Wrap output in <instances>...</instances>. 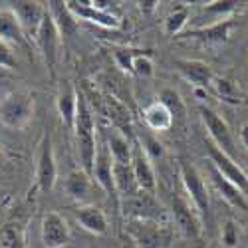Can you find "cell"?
Returning a JSON list of instances; mask_svg holds the SVG:
<instances>
[{
	"label": "cell",
	"mask_w": 248,
	"mask_h": 248,
	"mask_svg": "<svg viewBox=\"0 0 248 248\" xmlns=\"http://www.w3.org/2000/svg\"><path fill=\"white\" fill-rule=\"evenodd\" d=\"M74 137H76V149H78V159L81 163L79 169L92 175L93 159L97 151V139H95V121L88 99L78 93V111H76V121H74Z\"/></svg>",
	"instance_id": "6da1fadb"
},
{
	"label": "cell",
	"mask_w": 248,
	"mask_h": 248,
	"mask_svg": "<svg viewBox=\"0 0 248 248\" xmlns=\"http://www.w3.org/2000/svg\"><path fill=\"white\" fill-rule=\"evenodd\" d=\"M36 99L26 90L8 92L0 99V123L8 129L20 131L24 129L34 117Z\"/></svg>",
	"instance_id": "7a4b0ae2"
},
{
	"label": "cell",
	"mask_w": 248,
	"mask_h": 248,
	"mask_svg": "<svg viewBox=\"0 0 248 248\" xmlns=\"http://www.w3.org/2000/svg\"><path fill=\"white\" fill-rule=\"evenodd\" d=\"M179 177L183 183V189L187 193V199L195 206L199 217H209L211 215V195L206 189V183L201 175V171L189 161H179Z\"/></svg>",
	"instance_id": "3957f363"
},
{
	"label": "cell",
	"mask_w": 248,
	"mask_h": 248,
	"mask_svg": "<svg viewBox=\"0 0 248 248\" xmlns=\"http://www.w3.org/2000/svg\"><path fill=\"white\" fill-rule=\"evenodd\" d=\"M119 209L129 220H149V222H159V224L169 220V213L161 206L157 197L145 191H139L129 199H121Z\"/></svg>",
	"instance_id": "277c9868"
},
{
	"label": "cell",
	"mask_w": 248,
	"mask_h": 248,
	"mask_svg": "<svg viewBox=\"0 0 248 248\" xmlns=\"http://www.w3.org/2000/svg\"><path fill=\"white\" fill-rule=\"evenodd\" d=\"M199 115L202 119V125L209 133V141L213 145H217L222 153H226L229 157L234 159V153H236V143H234V135L226 123L213 108L209 106H201L199 108Z\"/></svg>",
	"instance_id": "5b68a950"
},
{
	"label": "cell",
	"mask_w": 248,
	"mask_h": 248,
	"mask_svg": "<svg viewBox=\"0 0 248 248\" xmlns=\"http://www.w3.org/2000/svg\"><path fill=\"white\" fill-rule=\"evenodd\" d=\"M34 42H36L40 54H42V58H44L46 68L54 76L56 66L60 62V50H62V42H64V40H62V36H60L56 24H54V20L50 18L48 10H46V16L42 20V24H40L36 36H34Z\"/></svg>",
	"instance_id": "8992f818"
},
{
	"label": "cell",
	"mask_w": 248,
	"mask_h": 248,
	"mask_svg": "<svg viewBox=\"0 0 248 248\" xmlns=\"http://www.w3.org/2000/svg\"><path fill=\"white\" fill-rule=\"evenodd\" d=\"M56 181H58V165L52 145V135L50 131H44L36 157V185L42 193H50L56 187Z\"/></svg>",
	"instance_id": "52a82bcc"
},
{
	"label": "cell",
	"mask_w": 248,
	"mask_h": 248,
	"mask_svg": "<svg viewBox=\"0 0 248 248\" xmlns=\"http://www.w3.org/2000/svg\"><path fill=\"white\" fill-rule=\"evenodd\" d=\"M66 6L76 20H86L106 30H117L121 26V18L113 10H99L92 4V0H66Z\"/></svg>",
	"instance_id": "ba28073f"
},
{
	"label": "cell",
	"mask_w": 248,
	"mask_h": 248,
	"mask_svg": "<svg viewBox=\"0 0 248 248\" xmlns=\"http://www.w3.org/2000/svg\"><path fill=\"white\" fill-rule=\"evenodd\" d=\"M209 145V157H211V167L215 171H218L226 181L232 183L234 187H238L244 195H248V175L244 171L242 165L236 163V159L229 157L226 153H222L217 145H213V143L209 141L206 143Z\"/></svg>",
	"instance_id": "9c48e42d"
},
{
	"label": "cell",
	"mask_w": 248,
	"mask_h": 248,
	"mask_svg": "<svg viewBox=\"0 0 248 248\" xmlns=\"http://www.w3.org/2000/svg\"><path fill=\"white\" fill-rule=\"evenodd\" d=\"M171 218L177 224V229L187 238H201L202 234V218L195 211L189 199L185 197H173L171 202Z\"/></svg>",
	"instance_id": "30bf717a"
},
{
	"label": "cell",
	"mask_w": 248,
	"mask_h": 248,
	"mask_svg": "<svg viewBox=\"0 0 248 248\" xmlns=\"http://www.w3.org/2000/svg\"><path fill=\"white\" fill-rule=\"evenodd\" d=\"M40 238L46 248H64L72 240V231L68 226V220L60 213L52 211L46 213L40 224Z\"/></svg>",
	"instance_id": "8fae6325"
},
{
	"label": "cell",
	"mask_w": 248,
	"mask_h": 248,
	"mask_svg": "<svg viewBox=\"0 0 248 248\" xmlns=\"http://www.w3.org/2000/svg\"><path fill=\"white\" fill-rule=\"evenodd\" d=\"M175 68L177 72L195 86V90H209L213 79H215V72L213 68L201 60H189V58H179L175 60Z\"/></svg>",
	"instance_id": "7c38bea8"
},
{
	"label": "cell",
	"mask_w": 248,
	"mask_h": 248,
	"mask_svg": "<svg viewBox=\"0 0 248 248\" xmlns=\"http://www.w3.org/2000/svg\"><path fill=\"white\" fill-rule=\"evenodd\" d=\"M131 171L135 175L139 191H145L155 195L157 193V175L153 169V161L145 155L139 143H133V155H131Z\"/></svg>",
	"instance_id": "4fadbf2b"
},
{
	"label": "cell",
	"mask_w": 248,
	"mask_h": 248,
	"mask_svg": "<svg viewBox=\"0 0 248 248\" xmlns=\"http://www.w3.org/2000/svg\"><path fill=\"white\" fill-rule=\"evenodd\" d=\"M10 8L14 10L16 18L20 26H22L26 38H32L36 36L40 24L46 16V6L42 2H30V0H20V2H10Z\"/></svg>",
	"instance_id": "5bb4252c"
},
{
	"label": "cell",
	"mask_w": 248,
	"mask_h": 248,
	"mask_svg": "<svg viewBox=\"0 0 248 248\" xmlns=\"http://www.w3.org/2000/svg\"><path fill=\"white\" fill-rule=\"evenodd\" d=\"M163 229L159 222L149 220H129L127 222V238L139 248H161Z\"/></svg>",
	"instance_id": "9a60e30c"
},
{
	"label": "cell",
	"mask_w": 248,
	"mask_h": 248,
	"mask_svg": "<svg viewBox=\"0 0 248 248\" xmlns=\"http://www.w3.org/2000/svg\"><path fill=\"white\" fill-rule=\"evenodd\" d=\"M92 179H95V183L99 185V189L103 193H108L109 197L117 199L115 185H113V159H111V155H109L106 145H97L93 167H92Z\"/></svg>",
	"instance_id": "2e32d148"
},
{
	"label": "cell",
	"mask_w": 248,
	"mask_h": 248,
	"mask_svg": "<svg viewBox=\"0 0 248 248\" xmlns=\"http://www.w3.org/2000/svg\"><path fill=\"white\" fill-rule=\"evenodd\" d=\"M74 217H76V220H78V224L81 226V229L95 234V236H103L109 231L108 215L103 213V209H99V206H95V204H90V202L79 204L74 211Z\"/></svg>",
	"instance_id": "e0dca14e"
},
{
	"label": "cell",
	"mask_w": 248,
	"mask_h": 248,
	"mask_svg": "<svg viewBox=\"0 0 248 248\" xmlns=\"http://www.w3.org/2000/svg\"><path fill=\"white\" fill-rule=\"evenodd\" d=\"M232 30V20L224 18L218 20V22H211L209 26H201V28H191L187 32H183V38H189V40H199L202 44H222L229 40Z\"/></svg>",
	"instance_id": "ac0fdd59"
},
{
	"label": "cell",
	"mask_w": 248,
	"mask_h": 248,
	"mask_svg": "<svg viewBox=\"0 0 248 248\" xmlns=\"http://www.w3.org/2000/svg\"><path fill=\"white\" fill-rule=\"evenodd\" d=\"M0 40L8 46H26L28 38L10 6L0 8Z\"/></svg>",
	"instance_id": "d6986e66"
},
{
	"label": "cell",
	"mask_w": 248,
	"mask_h": 248,
	"mask_svg": "<svg viewBox=\"0 0 248 248\" xmlns=\"http://www.w3.org/2000/svg\"><path fill=\"white\" fill-rule=\"evenodd\" d=\"M64 191L70 199L78 201V202H84L92 197L93 191V179L90 173H86L84 169H74L66 175L64 181Z\"/></svg>",
	"instance_id": "ffe728a7"
},
{
	"label": "cell",
	"mask_w": 248,
	"mask_h": 248,
	"mask_svg": "<svg viewBox=\"0 0 248 248\" xmlns=\"http://www.w3.org/2000/svg\"><path fill=\"white\" fill-rule=\"evenodd\" d=\"M106 147L113 159L115 165H131V155H133V143L125 133H121L113 127L108 129L106 135Z\"/></svg>",
	"instance_id": "44dd1931"
},
{
	"label": "cell",
	"mask_w": 248,
	"mask_h": 248,
	"mask_svg": "<svg viewBox=\"0 0 248 248\" xmlns=\"http://www.w3.org/2000/svg\"><path fill=\"white\" fill-rule=\"evenodd\" d=\"M143 121H145V125L155 133L169 131L175 125V119H173L171 111L165 108L159 99L151 101L149 106L143 108Z\"/></svg>",
	"instance_id": "7402d4cb"
},
{
	"label": "cell",
	"mask_w": 248,
	"mask_h": 248,
	"mask_svg": "<svg viewBox=\"0 0 248 248\" xmlns=\"http://www.w3.org/2000/svg\"><path fill=\"white\" fill-rule=\"evenodd\" d=\"M211 179H213L215 189L218 191V195H220L226 202H229L231 206H234V209H238V211L248 213V199H246V195H244L238 187H234L232 183H229L218 171H215L213 167H211Z\"/></svg>",
	"instance_id": "603a6c76"
},
{
	"label": "cell",
	"mask_w": 248,
	"mask_h": 248,
	"mask_svg": "<svg viewBox=\"0 0 248 248\" xmlns=\"http://www.w3.org/2000/svg\"><path fill=\"white\" fill-rule=\"evenodd\" d=\"M46 10H48L50 18L54 20V24H56L62 40L68 38V36H74L78 32V20L68 10L66 2H58V0H52V2H48Z\"/></svg>",
	"instance_id": "cb8c5ba5"
},
{
	"label": "cell",
	"mask_w": 248,
	"mask_h": 248,
	"mask_svg": "<svg viewBox=\"0 0 248 248\" xmlns=\"http://www.w3.org/2000/svg\"><path fill=\"white\" fill-rule=\"evenodd\" d=\"M56 109L58 115L62 119L66 127L74 129V121H76V111H78V92L74 90V86H64L58 93L56 99Z\"/></svg>",
	"instance_id": "d4e9b609"
},
{
	"label": "cell",
	"mask_w": 248,
	"mask_h": 248,
	"mask_svg": "<svg viewBox=\"0 0 248 248\" xmlns=\"http://www.w3.org/2000/svg\"><path fill=\"white\" fill-rule=\"evenodd\" d=\"M113 185H115V193L117 199H129L135 193H139L135 175L131 171V165H115L113 163Z\"/></svg>",
	"instance_id": "484cf974"
},
{
	"label": "cell",
	"mask_w": 248,
	"mask_h": 248,
	"mask_svg": "<svg viewBox=\"0 0 248 248\" xmlns=\"http://www.w3.org/2000/svg\"><path fill=\"white\" fill-rule=\"evenodd\" d=\"M211 90L224 103H231V106H238V103H242V93H240L238 86L234 84L232 79L224 78V76H215L213 84H211Z\"/></svg>",
	"instance_id": "4316f807"
},
{
	"label": "cell",
	"mask_w": 248,
	"mask_h": 248,
	"mask_svg": "<svg viewBox=\"0 0 248 248\" xmlns=\"http://www.w3.org/2000/svg\"><path fill=\"white\" fill-rule=\"evenodd\" d=\"M189 16H191V10L189 6H179L175 8L167 18L163 20V30L167 36H181L185 32L189 24Z\"/></svg>",
	"instance_id": "83f0119b"
},
{
	"label": "cell",
	"mask_w": 248,
	"mask_h": 248,
	"mask_svg": "<svg viewBox=\"0 0 248 248\" xmlns=\"http://www.w3.org/2000/svg\"><path fill=\"white\" fill-rule=\"evenodd\" d=\"M0 248H26L22 226H18V224L0 226Z\"/></svg>",
	"instance_id": "f1b7e54d"
},
{
	"label": "cell",
	"mask_w": 248,
	"mask_h": 248,
	"mask_svg": "<svg viewBox=\"0 0 248 248\" xmlns=\"http://www.w3.org/2000/svg\"><path fill=\"white\" fill-rule=\"evenodd\" d=\"M159 101L171 111L173 119H177V117L183 119V117H185V103H183L181 95H179L173 88H163L161 93H159Z\"/></svg>",
	"instance_id": "f546056e"
},
{
	"label": "cell",
	"mask_w": 248,
	"mask_h": 248,
	"mask_svg": "<svg viewBox=\"0 0 248 248\" xmlns=\"http://www.w3.org/2000/svg\"><path fill=\"white\" fill-rule=\"evenodd\" d=\"M137 143L141 145V149L145 151V155H147L151 161L165 157V145H163V143H161L155 135H151V133H141L139 139H137Z\"/></svg>",
	"instance_id": "4dcf8cb0"
},
{
	"label": "cell",
	"mask_w": 248,
	"mask_h": 248,
	"mask_svg": "<svg viewBox=\"0 0 248 248\" xmlns=\"http://www.w3.org/2000/svg\"><path fill=\"white\" fill-rule=\"evenodd\" d=\"M137 54L139 50H133V48H113V62L121 72L133 74V60Z\"/></svg>",
	"instance_id": "1f68e13d"
},
{
	"label": "cell",
	"mask_w": 248,
	"mask_h": 248,
	"mask_svg": "<svg viewBox=\"0 0 248 248\" xmlns=\"http://www.w3.org/2000/svg\"><path fill=\"white\" fill-rule=\"evenodd\" d=\"M236 4L238 2H232V0H215V2H209L204 6V12H209L218 20H224L229 18V14H232L236 10Z\"/></svg>",
	"instance_id": "d6a6232c"
},
{
	"label": "cell",
	"mask_w": 248,
	"mask_h": 248,
	"mask_svg": "<svg viewBox=\"0 0 248 248\" xmlns=\"http://www.w3.org/2000/svg\"><path fill=\"white\" fill-rule=\"evenodd\" d=\"M155 74V68H153V60L149 54H143L139 52L133 60V76L137 78H151Z\"/></svg>",
	"instance_id": "836d02e7"
},
{
	"label": "cell",
	"mask_w": 248,
	"mask_h": 248,
	"mask_svg": "<svg viewBox=\"0 0 248 248\" xmlns=\"http://www.w3.org/2000/svg\"><path fill=\"white\" fill-rule=\"evenodd\" d=\"M220 240L226 248H234L238 244V226L234 220H226L220 231Z\"/></svg>",
	"instance_id": "e575fe53"
},
{
	"label": "cell",
	"mask_w": 248,
	"mask_h": 248,
	"mask_svg": "<svg viewBox=\"0 0 248 248\" xmlns=\"http://www.w3.org/2000/svg\"><path fill=\"white\" fill-rule=\"evenodd\" d=\"M16 64H18V60H16V56H14L12 46H8L6 42H2V40H0V68L14 70Z\"/></svg>",
	"instance_id": "d590c367"
},
{
	"label": "cell",
	"mask_w": 248,
	"mask_h": 248,
	"mask_svg": "<svg viewBox=\"0 0 248 248\" xmlns=\"http://www.w3.org/2000/svg\"><path fill=\"white\" fill-rule=\"evenodd\" d=\"M139 8H141V12H155L157 8H159V2L157 0H145V2H139Z\"/></svg>",
	"instance_id": "8d00e7d4"
},
{
	"label": "cell",
	"mask_w": 248,
	"mask_h": 248,
	"mask_svg": "<svg viewBox=\"0 0 248 248\" xmlns=\"http://www.w3.org/2000/svg\"><path fill=\"white\" fill-rule=\"evenodd\" d=\"M238 137H240L242 147L248 151V123H242V127H240V131H238Z\"/></svg>",
	"instance_id": "74e56055"
},
{
	"label": "cell",
	"mask_w": 248,
	"mask_h": 248,
	"mask_svg": "<svg viewBox=\"0 0 248 248\" xmlns=\"http://www.w3.org/2000/svg\"><path fill=\"white\" fill-rule=\"evenodd\" d=\"M123 248H139V246H137V244H135V242H131V240H129V238H127V240H125V242H123Z\"/></svg>",
	"instance_id": "f35d334b"
},
{
	"label": "cell",
	"mask_w": 248,
	"mask_h": 248,
	"mask_svg": "<svg viewBox=\"0 0 248 248\" xmlns=\"http://www.w3.org/2000/svg\"><path fill=\"white\" fill-rule=\"evenodd\" d=\"M2 161H4V157H2V151H0V165H2Z\"/></svg>",
	"instance_id": "ab89813d"
},
{
	"label": "cell",
	"mask_w": 248,
	"mask_h": 248,
	"mask_svg": "<svg viewBox=\"0 0 248 248\" xmlns=\"http://www.w3.org/2000/svg\"><path fill=\"white\" fill-rule=\"evenodd\" d=\"M244 171H246V175H248V169H244Z\"/></svg>",
	"instance_id": "60d3db41"
}]
</instances>
